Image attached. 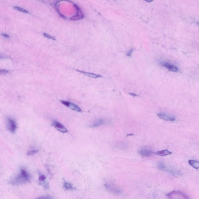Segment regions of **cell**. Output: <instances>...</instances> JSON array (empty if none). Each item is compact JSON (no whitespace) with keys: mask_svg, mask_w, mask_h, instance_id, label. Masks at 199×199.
I'll return each instance as SVG.
<instances>
[{"mask_svg":"<svg viewBox=\"0 0 199 199\" xmlns=\"http://www.w3.org/2000/svg\"><path fill=\"white\" fill-rule=\"evenodd\" d=\"M30 175L24 169H21L19 174L12 178L10 183L13 185H19L24 184L30 181Z\"/></svg>","mask_w":199,"mask_h":199,"instance_id":"cell-1","label":"cell"},{"mask_svg":"<svg viewBox=\"0 0 199 199\" xmlns=\"http://www.w3.org/2000/svg\"><path fill=\"white\" fill-rule=\"evenodd\" d=\"M168 197L171 199H188L189 198L184 193L179 191H172L170 192L167 195Z\"/></svg>","mask_w":199,"mask_h":199,"instance_id":"cell-2","label":"cell"},{"mask_svg":"<svg viewBox=\"0 0 199 199\" xmlns=\"http://www.w3.org/2000/svg\"><path fill=\"white\" fill-rule=\"evenodd\" d=\"M159 64L160 65L167 68L168 70L171 72H177L179 69L176 66L166 61H160Z\"/></svg>","mask_w":199,"mask_h":199,"instance_id":"cell-3","label":"cell"},{"mask_svg":"<svg viewBox=\"0 0 199 199\" xmlns=\"http://www.w3.org/2000/svg\"><path fill=\"white\" fill-rule=\"evenodd\" d=\"M7 127L8 130L12 133H14L17 128V125L13 119L7 118Z\"/></svg>","mask_w":199,"mask_h":199,"instance_id":"cell-4","label":"cell"},{"mask_svg":"<svg viewBox=\"0 0 199 199\" xmlns=\"http://www.w3.org/2000/svg\"><path fill=\"white\" fill-rule=\"evenodd\" d=\"M53 125L58 131L63 133L68 132V130L65 126L59 122L55 121L53 123Z\"/></svg>","mask_w":199,"mask_h":199,"instance_id":"cell-5","label":"cell"},{"mask_svg":"<svg viewBox=\"0 0 199 199\" xmlns=\"http://www.w3.org/2000/svg\"><path fill=\"white\" fill-rule=\"evenodd\" d=\"M105 186L107 190L113 193H116V194H120L121 193L120 190L117 188L116 186H114V185H113L112 184H106L105 185Z\"/></svg>","mask_w":199,"mask_h":199,"instance_id":"cell-6","label":"cell"},{"mask_svg":"<svg viewBox=\"0 0 199 199\" xmlns=\"http://www.w3.org/2000/svg\"><path fill=\"white\" fill-rule=\"evenodd\" d=\"M76 9L77 12V14L76 15L72 17V18H71L70 19L72 20H77L79 19H82L84 18V15L83 14V12H82L80 8H79V7L76 5H74Z\"/></svg>","mask_w":199,"mask_h":199,"instance_id":"cell-7","label":"cell"},{"mask_svg":"<svg viewBox=\"0 0 199 199\" xmlns=\"http://www.w3.org/2000/svg\"><path fill=\"white\" fill-rule=\"evenodd\" d=\"M158 116L160 118L167 121H174L176 120V118L174 116H169L163 113L158 114Z\"/></svg>","mask_w":199,"mask_h":199,"instance_id":"cell-8","label":"cell"},{"mask_svg":"<svg viewBox=\"0 0 199 199\" xmlns=\"http://www.w3.org/2000/svg\"><path fill=\"white\" fill-rule=\"evenodd\" d=\"M139 153L140 155L144 156H149L152 155L154 153L151 150L148 149H142L139 151Z\"/></svg>","mask_w":199,"mask_h":199,"instance_id":"cell-9","label":"cell"},{"mask_svg":"<svg viewBox=\"0 0 199 199\" xmlns=\"http://www.w3.org/2000/svg\"><path fill=\"white\" fill-rule=\"evenodd\" d=\"M78 72H79L81 74H83L84 75L88 77H91V78H94V79H97L98 78L102 77V76L99 75L97 74H93V73H90V72H84V71H81V70H77Z\"/></svg>","mask_w":199,"mask_h":199,"instance_id":"cell-10","label":"cell"},{"mask_svg":"<svg viewBox=\"0 0 199 199\" xmlns=\"http://www.w3.org/2000/svg\"><path fill=\"white\" fill-rule=\"evenodd\" d=\"M105 122H106V121L104 119H100L96 122H95L91 126V127L92 128L97 127L98 126H100L105 124Z\"/></svg>","mask_w":199,"mask_h":199,"instance_id":"cell-11","label":"cell"},{"mask_svg":"<svg viewBox=\"0 0 199 199\" xmlns=\"http://www.w3.org/2000/svg\"><path fill=\"white\" fill-rule=\"evenodd\" d=\"M67 107H69L70 108L72 109L74 111H76L78 112H81V109L78 106L75 104L71 103L70 102L68 103Z\"/></svg>","mask_w":199,"mask_h":199,"instance_id":"cell-12","label":"cell"},{"mask_svg":"<svg viewBox=\"0 0 199 199\" xmlns=\"http://www.w3.org/2000/svg\"><path fill=\"white\" fill-rule=\"evenodd\" d=\"M189 163L191 166L194 168L196 169H199V162L196 161L190 160L189 161Z\"/></svg>","mask_w":199,"mask_h":199,"instance_id":"cell-13","label":"cell"},{"mask_svg":"<svg viewBox=\"0 0 199 199\" xmlns=\"http://www.w3.org/2000/svg\"><path fill=\"white\" fill-rule=\"evenodd\" d=\"M156 154L160 156H166L171 154L172 153L168 150H164L158 151Z\"/></svg>","mask_w":199,"mask_h":199,"instance_id":"cell-14","label":"cell"},{"mask_svg":"<svg viewBox=\"0 0 199 199\" xmlns=\"http://www.w3.org/2000/svg\"><path fill=\"white\" fill-rule=\"evenodd\" d=\"M63 188H64L65 190H73V189H74L73 186H72L70 183H67V182H64V183H63Z\"/></svg>","mask_w":199,"mask_h":199,"instance_id":"cell-15","label":"cell"},{"mask_svg":"<svg viewBox=\"0 0 199 199\" xmlns=\"http://www.w3.org/2000/svg\"><path fill=\"white\" fill-rule=\"evenodd\" d=\"M13 8H14V9L16 10L17 11L21 12H23V13H29L28 11L26 10L25 9L23 8H21V7H19L18 6H14Z\"/></svg>","mask_w":199,"mask_h":199,"instance_id":"cell-16","label":"cell"},{"mask_svg":"<svg viewBox=\"0 0 199 199\" xmlns=\"http://www.w3.org/2000/svg\"><path fill=\"white\" fill-rule=\"evenodd\" d=\"M38 152V150H34L29 151L27 153V155L33 156L37 154Z\"/></svg>","mask_w":199,"mask_h":199,"instance_id":"cell-17","label":"cell"},{"mask_svg":"<svg viewBox=\"0 0 199 199\" xmlns=\"http://www.w3.org/2000/svg\"><path fill=\"white\" fill-rule=\"evenodd\" d=\"M43 35H44V37L47 38L48 39L53 40H55V38L54 37L51 36V35H49V34H47V33H44V34H43Z\"/></svg>","mask_w":199,"mask_h":199,"instance_id":"cell-18","label":"cell"},{"mask_svg":"<svg viewBox=\"0 0 199 199\" xmlns=\"http://www.w3.org/2000/svg\"><path fill=\"white\" fill-rule=\"evenodd\" d=\"M46 179V177L43 175H40L39 177V180L40 181L43 182Z\"/></svg>","mask_w":199,"mask_h":199,"instance_id":"cell-19","label":"cell"},{"mask_svg":"<svg viewBox=\"0 0 199 199\" xmlns=\"http://www.w3.org/2000/svg\"><path fill=\"white\" fill-rule=\"evenodd\" d=\"M134 50V49H130V51H128V52L127 53V54H126V55L128 56H131L132 55V53L133 52Z\"/></svg>","mask_w":199,"mask_h":199,"instance_id":"cell-20","label":"cell"},{"mask_svg":"<svg viewBox=\"0 0 199 199\" xmlns=\"http://www.w3.org/2000/svg\"><path fill=\"white\" fill-rule=\"evenodd\" d=\"M8 71L6 70H0V73L1 74H4L7 73Z\"/></svg>","mask_w":199,"mask_h":199,"instance_id":"cell-21","label":"cell"},{"mask_svg":"<svg viewBox=\"0 0 199 199\" xmlns=\"http://www.w3.org/2000/svg\"><path fill=\"white\" fill-rule=\"evenodd\" d=\"M2 35L3 37H5V38L9 37V36L8 35H7V34H5V33H2Z\"/></svg>","mask_w":199,"mask_h":199,"instance_id":"cell-22","label":"cell"},{"mask_svg":"<svg viewBox=\"0 0 199 199\" xmlns=\"http://www.w3.org/2000/svg\"><path fill=\"white\" fill-rule=\"evenodd\" d=\"M129 94L133 96V97H137V96H138V95H136V94H135V93H129Z\"/></svg>","mask_w":199,"mask_h":199,"instance_id":"cell-23","label":"cell"},{"mask_svg":"<svg viewBox=\"0 0 199 199\" xmlns=\"http://www.w3.org/2000/svg\"><path fill=\"white\" fill-rule=\"evenodd\" d=\"M144 0L146 1V2H152V1H153V0Z\"/></svg>","mask_w":199,"mask_h":199,"instance_id":"cell-24","label":"cell"},{"mask_svg":"<svg viewBox=\"0 0 199 199\" xmlns=\"http://www.w3.org/2000/svg\"><path fill=\"white\" fill-rule=\"evenodd\" d=\"M197 24L199 26V22H198V23H197Z\"/></svg>","mask_w":199,"mask_h":199,"instance_id":"cell-25","label":"cell"}]
</instances>
